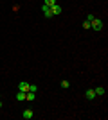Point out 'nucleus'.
I'll return each mask as SVG.
<instances>
[{
	"label": "nucleus",
	"instance_id": "10",
	"mask_svg": "<svg viewBox=\"0 0 108 120\" xmlns=\"http://www.w3.org/2000/svg\"><path fill=\"white\" fill-rule=\"evenodd\" d=\"M54 4H58L56 0H45V2H43V5H47V7H51V5H54Z\"/></svg>",
	"mask_w": 108,
	"mask_h": 120
},
{
	"label": "nucleus",
	"instance_id": "6",
	"mask_svg": "<svg viewBox=\"0 0 108 120\" xmlns=\"http://www.w3.org/2000/svg\"><path fill=\"white\" fill-rule=\"evenodd\" d=\"M22 116H24L25 120H31L32 118V109H25L24 113H22Z\"/></svg>",
	"mask_w": 108,
	"mask_h": 120
},
{
	"label": "nucleus",
	"instance_id": "13",
	"mask_svg": "<svg viewBox=\"0 0 108 120\" xmlns=\"http://www.w3.org/2000/svg\"><path fill=\"white\" fill-rule=\"evenodd\" d=\"M36 90H38V88H36L34 84H29V91H34V93H36Z\"/></svg>",
	"mask_w": 108,
	"mask_h": 120
},
{
	"label": "nucleus",
	"instance_id": "7",
	"mask_svg": "<svg viewBox=\"0 0 108 120\" xmlns=\"http://www.w3.org/2000/svg\"><path fill=\"white\" fill-rule=\"evenodd\" d=\"M94 91H96V97H101V95H104V88H103V86H97V88H96Z\"/></svg>",
	"mask_w": 108,
	"mask_h": 120
},
{
	"label": "nucleus",
	"instance_id": "1",
	"mask_svg": "<svg viewBox=\"0 0 108 120\" xmlns=\"http://www.w3.org/2000/svg\"><path fill=\"white\" fill-rule=\"evenodd\" d=\"M90 29H94V30H103V22L99 20V18H94L92 22H90Z\"/></svg>",
	"mask_w": 108,
	"mask_h": 120
},
{
	"label": "nucleus",
	"instance_id": "12",
	"mask_svg": "<svg viewBox=\"0 0 108 120\" xmlns=\"http://www.w3.org/2000/svg\"><path fill=\"white\" fill-rule=\"evenodd\" d=\"M83 29H90V22H87V20L83 22Z\"/></svg>",
	"mask_w": 108,
	"mask_h": 120
},
{
	"label": "nucleus",
	"instance_id": "3",
	"mask_svg": "<svg viewBox=\"0 0 108 120\" xmlns=\"http://www.w3.org/2000/svg\"><path fill=\"white\" fill-rule=\"evenodd\" d=\"M18 91H29V82H25V81L20 82L18 84Z\"/></svg>",
	"mask_w": 108,
	"mask_h": 120
},
{
	"label": "nucleus",
	"instance_id": "9",
	"mask_svg": "<svg viewBox=\"0 0 108 120\" xmlns=\"http://www.w3.org/2000/svg\"><path fill=\"white\" fill-rule=\"evenodd\" d=\"M16 99L18 100H25V91H18V93H16Z\"/></svg>",
	"mask_w": 108,
	"mask_h": 120
},
{
	"label": "nucleus",
	"instance_id": "4",
	"mask_svg": "<svg viewBox=\"0 0 108 120\" xmlns=\"http://www.w3.org/2000/svg\"><path fill=\"white\" fill-rule=\"evenodd\" d=\"M41 13H43L47 18H52V15H51V7H47V5H41Z\"/></svg>",
	"mask_w": 108,
	"mask_h": 120
},
{
	"label": "nucleus",
	"instance_id": "2",
	"mask_svg": "<svg viewBox=\"0 0 108 120\" xmlns=\"http://www.w3.org/2000/svg\"><path fill=\"white\" fill-rule=\"evenodd\" d=\"M60 13H61V5H60V4H54V5H51V15H52V16L60 15Z\"/></svg>",
	"mask_w": 108,
	"mask_h": 120
},
{
	"label": "nucleus",
	"instance_id": "8",
	"mask_svg": "<svg viewBox=\"0 0 108 120\" xmlns=\"http://www.w3.org/2000/svg\"><path fill=\"white\" fill-rule=\"evenodd\" d=\"M25 100H34V91H25Z\"/></svg>",
	"mask_w": 108,
	"mask_h": 120
},
{
	"label": "nucleus",
	"instance_id": "15",
	"mask_svg": "<svg viewBox=\"0 0 108 120\" xmlns=\"http://www.w3.org/2000/svg\"><path fill=\"white\" fill-rule=\"evenodd\" d=\"M0 109H2V100H0Z\"/></svg>",
	"mask_w": 108,
	"mask_h": 120
},
{
	"label": "nucleus",
	"instance_id": "14",
	"mask_svg": "<svg viewBox=\"0 0 108 120\" xmlns=\"http://www.w3.org/2000/svg\"><path fill=\"white\" fill-rule=\"evenodd\" d=\"M94 18H96V16H94V15H88V16H87V22H92Z\"/></svg>",
	"mask_w": 108,
	"mask_h": 120
},
{
	"label": "nucleus",
	"instance_id": "5",
	"mask_svg": "<svg viewBox=\"0 0 108 120\" xmlns=\"http://www.w3.org/2000/svg\"><path fill=\"white\" fill-rule=\"evenodd\" d=\"M85 97H87L88 100L96 99V91H94V90H87V91H85Z\"/></svg>",
	"mask_w": 108,
	"mask_h": 120
},
{
	"label": "nucleus",
	"instance_id": "11",
	"mask_svg": "<svg viewBox=\"0 0 108 120\" xmlns=\"http://www.w3.org/2000/svg\"><path fill=\"white\" fill-rule=\"evenodd\" d=\"M61 88H70V82H68L67 79H65V81H61Z\"/></svg>",
	"mask_w": 108,
	"mask_h": 120
}]
</instances>
